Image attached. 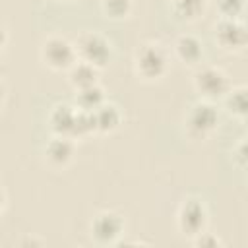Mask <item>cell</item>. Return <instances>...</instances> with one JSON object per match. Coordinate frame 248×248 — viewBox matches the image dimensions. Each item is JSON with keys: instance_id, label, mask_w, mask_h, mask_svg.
I'll return each instance as SVG.
<instances>
[{"instance_id": "13", "label": "cell", "mask_w": 248, "mask_h": 248, "mask_svg": "<svg viewBox=\"0 0 248 248\" xmlns=\"http://www.w3.org/2000/svg\"><path fill=\"white\" fill-rule=\"evenodd\" d=\"M223 105L231 116L248 120V85H232L223 97Z\"/></svg>"}, {"instance_id": "3", "label": "cell", "mask_w": 248, "mask_h": 248, "mask_svg": "<svg viewBox=\"0 0 248 248\" xmlns=\"http://www.w3.org/2000/svg\"><path fill=\"white\" fill-rule=\"evenodd\" d=\"M74 46L79 60H85L97 68H105L114 56L112 41L99 31H81L74 39Z\"/></svg>"}, {"instance_id": "1", "label": "cell", "mask_w": 248, "mask_h": 248, "mask_svg": "<svg viewBox=\"0 0 248 248\" xmlns=\"http://www.w3.org/2000/svg\"><path fill=\"white\" fill-rule=\"evenodd\" d=\"M170 66L169 50L159 41H143L134 52V74L143 81H157Z\"/></svg>"}, {"instance_id": "16", "label": "cell", "mask_w": 248, "mask_h": 248, "mask_svg": "<svg viewBox=\"0 0 248 248\" xmlns=\"http://www.w3.org/2000/svg\"><path fill=\"white\" fill-rule=\"evenodd\" d=\"M207 0H170V10L180 19H196L205 12Z\"/></svg>"}, {"instance_id": "20", "label": "cell", "mask_w": 248, "mask_h": 248, "mask_svg": "<svg viewBox=\"0 0 248 248\" xmlns=\"http://www.w3.org/2000/svg\"><path fill=\"white\" fill-rule=\"evenodd\" d=\"M232 159H234V163H236L238 167L248 169V134H244V136L236 141V145H234V149H232Z\"/></svg>"}, {"instance_id": "11", "label": "cell", "mask_w": 248, "mask_h": 248, "mask_svg": "<svg viewBox=\"0 0 248 248\" xmlns=\"http://www.w3.org/2000/svg\"><path fill=\"white\" fill-rule=\"evenodd\" d=\"M174 56L186 66H200L203 58V43L194 33H180L172 43Z\"/></svg>"}, {"instance_id": "18", "label": "cell", "mask_w": 248, "mask_h": 248, "mask_svg": "<svg viewBox=\"0 0 248 248\" xmlns=\"http://www.w3.org/2000/svg\"><path fill=\"white\" fill-rule=\"evenodd\" d=\"M246 8V0H217L219 17H240Z\"/></svg>"}, {"instance_id": "4", "label": "cell", "mask_w": 248, "mask_h": 248, "mask_svg": "<svg viewBox=\"0 0 248 248\" xmlns=\"http://www.w3.org/2000/svg\"><path fill=\"white\" fill-rule=\"evenodd\" d=\"M41 62L52 72H68L78 60V52L72 41L62 35H48L39 46Z\"/></svg>"}, {"instance_id": "9", "label": "cell", "mask_w": 248, "mask_h": 248, "mask_svg": "<svg viewBox=\"0 0 248 248\" xmlns=\"http://www.w3.org/2000/svg\"><path fill=\"white\" fill-rule=\"evenodd\" d=\"M43 153H45V159L50 167L64 169L72 163V159L76 155V141H74L72 136L52 134V138L45 143Z\"/></svg>"}, {"instance_id": "8", "label": "cell", "mask_w": 248, "mask_h": 248, "mask_svg": "<svg viewBox=\"0 0 248 248\" xmlns=\"http://www.w3.org/2000/svg\"><path fill=\"white\" fill-rule=\"evenodd\" d=\"M213 39L227 52L248 48V25L240 17H219L213 23Z\"/></svg>"}, {"instance_id": "6", "label": "cell", "mask_w": 248, "mask_h": 248, "mask_svg": "<svg viewBox=\"0 0 248 248\" xmlns=\"http://www.w3.org/2000/svg\"><path fill=\"white\" fill-rule=\"evenodd\" d=\"M194 89L200 93L202 99L217 101L227 95V91L232 87L229 74L221 66L213 64H200L192 76Z\"/></svg>"}, {"instance_id": "17", "label": "cell", "mask_w": 248, "mask_h": 248, "mask_svg": "<svg viewBox=\"0 0 248 248\" xmlns=\"http://www.w3.org/2000/svg\"><path fill=\"white\" fill-rule=\"evenodd\" d=\"M101 10L108 19H126L134 10V0H101Z\"/></svg>"}, {"instance_id": "5", "label": "cell", "mask_w": 248, "mask_h": 248, "mask_svg": "<svg viewBox=\"0 0 248 248\" xmlns=\"http://www.w3.org/2000/svg\"><path fill=\"white\" fill-rule=\"evenodd\" d=\"M209 223V211L202 198L198 196H186L178 203L176 209V229L180 234L188 236L190 240L203 232Z\"/></svg>"}, {"instance_id": "10", "label": "cell", "mask_w": 248, "mask_h": 248, "mask_svg": "<svg viewBox=\"0 0 248 248\" xmlns=\"http://www.w3.org/2000/svg\"><path fill=\"white\" fill-rule=\"evenodd\" d=\"M78 114H79V108L74 103H56V105H52V108L48 112V126H50L52 134H64V136L74 138L76 124H78Z\"/></svg>"}, {"instance_id": "2", "label": "cell", "mask_w": 248, "mask_h": 248, "mask_svg": "<svg viewBox=\"0 0 248 248\" xmlns=\"http://www.w3.org/2000/svg\"><path fill=\"white\" fill-rule=\"evenodd\" d=\"M219 124V108L215 101L198 99L194 101L184 114V130L192 140H205L215 132Z\"/></svg>"}, {"instance_id": "7", "label": "cell", "mask_w": 248, "mask_h": 248, "mask_svg": "<svg viewBox=\"0 0 248 248\" xmlns=\"http://www.w3.org/2000/svg\"><path fill=\"white\" fill-rule=\"evenodd\" d=\"M126 231L122 213L114 209H101L89 221V236L99 246H116Z\"/></svg>"}, {"instance_id": "12", "label": "cell", "mask_w": 248, "mask_h": 248, "mask_svg": "<svg viewBox=\"0 0 248 248\" xmlns=\"http://www.w3.org/2000/svg\"><path fill=\"white\" fill-rule=\"evenodd\" d=\"M91 112H93V118H95V130L99 134L114 132L122 124V110H120V107L116 103L105 101L103 105H99Z\"/></svg>"}, {"instance_id": "14", "label": "cell", "mask_w": 248, "mask_h": 248, "mask_svg": "<svg viewBox=\"0 0 248 248\" xmlns=\"http://www.w3.org/2000/svg\"><path fill=\"white\" fill-rule=\"evenodd\" d=\"M99 72L101 68L85 62V60H76L74 66L66 72L68 74V81L74 89H81V87H87V85H93V83H99Z\"/></svg>"}, {"instance_id": "15", "label": "cell", "mask_w": 248, "mask_h": 248, "mask_svg": "<svg viewBox=\"0 0 248 248\" xmlns=\"http://www.w3.org/2000/svg\"><path fill=\"white\" fill-rule=\"evenodd\" d=\"M105 101H107L105 99V87L101 83H93V85L76 89V95H74V105L81 110H95Z\"/></svg>"}, {"instance_id": "19", "label": "cell", "mask_w": 248, "mask_h": 248, "mask_svg": "<svg viewBox=\"0 0 248 248\" xmlns=\"http://www.w3.org/2000/svg\"><path fill=\"white\" fill-rule=\"evenodd\" d=\"M192 244L198 248H221V246H225V240L217 232H209L205 229L203 232H200L198 236L192 238Z\"/></svg>"}]
</instances>
